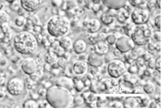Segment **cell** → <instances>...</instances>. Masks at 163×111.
Returning <instances> with one entry per match:
<instances>
[{
  "instance_id": "6da1fadb",
  "label": "cell",
  "mask_w": 163,
  "mask_h": 111,
  "mask_svg": "<svg viewBox=\"0 0 163 111\" xmlns=\"http://www.w3.org/2000/svg\"><path fill=\"white\" fill-rule=\"evenodd\" d=\"M46 96L48 103L56 108H69L73 101V97L69 89L57 86L47 90Z\"/></svg>"
},
{
  "instance_id": "7a4b0ae2",
  "label": "cell",
  "mask_w": 163,
  "mask_h": 111,
  "mask_svg": "<svg viewBox=\"0 0 163 111\" xmlns=\"http://www.w3.org/2000/svg\"><path fill=\"white\" fill-rule=\"evenodd\" d=\"M15 49L19 53L29 55L33 53L38 44L35 37L28 32H21L15 35L14 39Z\"/></svg>"
},
{
  "instance_id": "3957f363",
  "label": "cell",
  "mask_w": 163,
  "mask_h": 111,
  "mask_svg": "<svg viewBox=\"0 0 163 111\" xmlns=\"http://www.w3.org/2000/svg\"><path fill=\"white\" fill-rule=\"evenodd\" d=\"M71 24L67 18L60 16L51 17L47 24V30L52 36L61 38L66 35L70 30Z\"/></svg>"
},
{
  "instance_id": "277c9868",
  "label": "cell",
  "mask_w": 163,
  "mask_h": 111,
  "mask_svg": "<svg viewBox=\"0 0 163 111\" xmlns=\"http://www.w3.org/2000/svg\"><path fill=\"white\" fill-rule=\"evenodd\" d=\"M107 67V73L111 78H119L127 71V67L125 63L118 58L108 62Z\"/></svg>"
},
{
  "instance_id": "5b68a950",
  "label": "cell",
  "mask_w": 163,
  "mask_h": 111,
  "mask_svg": "<svg viewBox=\"0 0 163 111\" xmlns=\"http://www.w3.org/2000/svg\"><path fill=\"white\" fill-rule=\"evenodd\" d=\"M24 88L23 80L18 77H14L11 79L7 83L8 91L13 96H18L22 94Z\"/></svg>"
},
{
  "instance_id": "8992f818",
  "label": "cell",
  "mask_w": 163,
  "mask_h": 111,
  "mask_svg": "<svg viewBox=\"0 0 163 111\" xmlns=\"http://www.w3.org/2000/svg\"><path fill=\"white\" fill-rule=\"evenodd\" d=\"M115 47L122 53L129 52L135 46L130 37L127 35H123L117 38L115 44Z\"/></svg>"
},
{
  "instance_id": "52a82bcc",
  "label": "cell",
  "mask_w": 163,
  "mask_h": 111,
  "mask_svg": "<svg viewBox=\"0 0 163 111\" xmlns=\"http://www.w3.org/2000/svg\"><path fill=\"white\" fill-rule=\"evenodd\" d=\"M149 17L148 10L139 8L134 9L131 14L133 22L137 25H143L148 22Z\"/></svg>"
},
{
  "instance_id": "ba28073f",
  "label": "cell",
  "mask_w": 163,
  "mask_h": 111,
  "mask_svg": "<svg viewBox=\"0 0 163 111\" xmlns=\"http://www.w3.org/2000/svg\"><path fill=\"white\" fill-rule=\"evenodd\" d=\"M130 38L135 45L140 46H143L146 45L151 39L147 38L144 36L143 26L136 27L131 34Z\"/></svg>"
},
{
  "instance_id": "9c48e42d",
  "label": "cell",
  "mask_w": 163,
  "mask_h": 111,
  "mask_svg": "<svg viewBox=\"0 0 163 111\" xmlns=\"http://www.w3.org/2000/svg\"><path fill=\"white\" fill-rule=\"evenodd\" d=\"M84 28L88 33H96L101 28V23L99 19L92 18L86 20L83 23Z\"/></svg>"
},
{
  "instance_id": "30bf717a",
  "label": "cell",
  "mask_w": 163,
  "mask_h": 111,
  "mask_svg": "<svg viewBox=\"0 0 163 111\" xmlns=\"http://www.w3.org/2000/svg\"><path fill=\"white\" fill-rule=\"evenodd\" d=\"M22 70L26 74H34L37 69V64L32 58H28L24 59L21 65Z\"/></svg>"
},
{
  "instance_id": "8fae6325",
  "label": "cell",
  "mask_w": 163,
  "mask_h": 111,
  "mask_svg": "<svg viewBox=\"0 0 163 111\" xmlns=\"http://www.w3.org/2000/svg\"><path fill=\"white\" fill-rule=\"evenodd\" d=\"M20 3L21 8L25 11L33 12L40 6L42 0H20Z\"/></svg>"
},
{
  "instance_id": "7c38bea8",
  "label": "cell",
  "mask_w": 163,
  "mask_h": 111,
  "mask_svg": "<svg viewBox=\"0 0 163 111\" xmlns=\"http://www.w3.org/2000/svg\"><path fill=\"white\" fill-rule=\"evenodd\" d=\"M119 88L120 94H132L135 87L131 82L125 80L122 77L118 80Z\"/></svg>"
},
{
  "instance_id": "4fadbf2b",
  "label": "cell",
  "mask_w": 163,
  "mask_h": 111,
  "mask_svg": "<svg viewBox=\"0 0 163 111\" xmlns=\"http://www.w3.org/2000/svg\"><path fill=\"white\" fill-rule=\"evenodd\" d=\"M127 0H102V4L109 9L115 10L122 8Z\"/></svg>"
},
{
  "instance_id": "5bb4252c",
  "label": "cell",
  "mask_w": 163,
  "mask_h": 111,
  "mask_svg": "<svg viewBox=\"0 0 163 111\" xmlns=\"http://www.w3.org/2000/svg\"><path fill=\"white\" fill-rule=\"evenodd\" d=\"M88 70L87 63L82 61H78L73 63L72 70L75 74L82 76L86 74Z\"/></svg>"
},
{
  "instance_id": "9a60e30c",
  "label": "cell",
  "mask_w": 163,
  "mask_h": 111,
  "mask_svg": "<svg viewBox=\"0 0 163 111\" xmlns=\"http://www.w3.org/2000/svg\"><path fill=\"white\" fill-rule=\"evenodd\" d=\"M88 62L91 67L98 68L104 63V56L98 55L93 52L89 55Z\"/></svg>"
},
{
  "instance_id": "2e32d148",
  "label": "cell",
  "mask_w": 163,
  "mask_h": 111,
  "mask_svg": "<svg viewBox=\"0 0 163 111\" xmlns=\"http://www.w3.org/2000/svg\"><path fill=\"white\" fill-rule=\"evenodd\" d=\"M72 47L76 54H82L85 52L87 49V43L85 40L78 39L73 43Z\"/></svg>"
},
{
  "instance_id": "e0dca14e",
  "label": "cell",
  "mask_w": 163,
  "mask_h": 111,
  "mask_svg": "<svg viewBox=\"0 0 163 111\" xmlns=\"http://www.w3.org/2000/svg\"><path fill=\"white\" fill-rule=\"evenodd\" d=\"M93 46L94 52L101 56H104L110 51L109 45L106 42L100 41Z\"/></svg>"
},
{
  "instance_id": "ac0fdd59",
  "label": "cell",
  "mask_w": 163,
  "mask_h": 111,
  "mask_svg": "<svg viewBox=\"0 0 163 111\" xmlns=\"http://www.w3.org/2000/svg\"><path fill=\"white\" fill-rule=\"evenodd\" d=\"M57 86H60L69 89L72 88L73 82L71 79L65 76L60 77L57 79L56 82Z\"/></svg>"
},
{
  "instance_id": "d6986e66",
  "label": "cell",
  "mask_w": 163,
  "mask_h": 111,
  "mask_svg": "<svg viewBox=\"0 0 163 111\" xmlns=\"http://www.w3.org/2000/svg\"><path fill=\"white\" fill-rule=\"evenodd\" d=\"M116 14L110 12L103 13L101 16V22L104 24L109 25L112 24L114 22V17Z\"/></svg>"
},
{
  "instance_id": "ffe728a7",
  "label": "cell",
  "mask_w": 163,
  "mask_h": 111,
  "mask_svg": "<svg viewBox=\"0 0 163 111\" xmlns=\"http://www.w3.org/2000/svg\"><path fill=\"white\" fill-rule=\"evenodd\" d=\"M119 11L117 13L116 17L118 22L122 24H125L130 17L129 13L123 8L119 10Z\"/></svg>"
},
{
  "instance_id": "44dd1931",
  "label": "cell",
  "mask_w": 163,
  "mask_h": 111,
  "mask_svg": "<svg viewBox=\"0 0 163 111\" xmlns=\"http://www.w3.org/2000/svg\"><path fill=\"white\" fill-rule=\"evenodd\" d=\"M123 104L124 108H134L140 107V106L138 103L135 98L134 97H127L125 98Z\"/></svg>"
},
{
  "instance_id": "7402d4cb",
  "label": "cell",
  "mask_w": 163,
  "mask_h": 111,
  "mask_svg": "<svg viewBox=\"0 0 163 111\" xmlns=\"http://www.w3.org/2000/svg\"><path fill=\"white\" fill-rule=\"evenodd\" d=\"M59 44L63 50H67L70 49L72 47L73 43L69 37H65L61 39Z\"/></svg>"
},
{
  "instance_id": "603a6c76",
  "label": "cell",
  "mask_w": 163,
  "mask_h": 111,
  "mask_svg": "<svg viewBox=\"0 0 163 111\" xmlns=\"http://www.w3.org/2000/svg\"><path fill=\"white\" fill-rule=\"evenodd\" d=\"M143 88L144 93L147 94H152L155 92V86L152 81L145 83Z\"/></svg>"
},
{
  "instance_id": "cb8c5ba5",
  "label": "cell",
  "mask_w": 163,
  "mask_h": 111,
  "mask_svg": "<svg viewBox=\"0 0 163 111\" xmlns=\"http://www.w3.org/2000/svg\"><path fill=\"white\" fill-rule=\"evenodd\" d=\"M44 58L45 61L47 63L52 64L56 62L57 59V56L54 52L49 51L46 53Z\"/></svg>"
},
{
  "instance_id": "d4e9b609",
  "label": "cell",
  "mask_w": 163,
  "mask_h": 111,
  "mask_svg": "<svg viewBox=\"0 0 163 111\" xmlns=\"http://www.w3.org/2000/svg\"><path fill=\"white\" fill-rule=\"evenodd\" d=\"M109 102L107 97H97L96 102V106L98 108L108 107Z\"/></svg>"
},
{
  "instance_id": "484cf974",
  "label": "cell",
  "mask_w": 163,
  "mask_h": 111,
  "mask_svg": "<svg viewBox=\"0 0 163 111\" xmlns=\"http://www.w3.org/2000/svg\"><path fill=\"white\" fill-rule=\"evenodd\" d=\"M134 62L139 71L143 72L145 69L147 68L146 63L141 56L138 57L135 61Z\"/></svg>"
},
{
  "instance_id": "4316f807",
  "label": "cell",
  "mask_w": 163,
  "mask_h": 111,
  "mask_svg": "<svg viewBox=\"0 0 163 111\" xmlns=\"http://www.w3.org/2000/svg\"><path fill=\"white\" fill-rule=\"evenodd\" d=\"M9 20L8 14L3 11H0V26L8 23Z\"/></svg>"
},
{
  "instance_id": "83f0119b",
  "label": "cell",
  "mask_w": 163,
  "mask_h": 111,
  "mask_svg": "<svg viewBox=\"0 0 163 111\" xmlns=\"http://www.w3.org/2000/svg\"><path fill=\"white\" fill-rule=\"evenodd\" d=\"M139 70L135 62L129 65L127 68V71L131 74L136 75L138 76Z\"/></svg>"
},
{
  "instance_id": "f1b7e54d",
  "label": "cell",
  "mask_w": 163,
  "mask_h": 111,
  "mask_svg": "<svg viewBox=\"0 0 163 111\" xmlns=\"http://www.w3.org/2000/svg\"><path fill=\"white\" fill-rule=\"evenodd\" d=\"M117 38L114 34H109L107 35L106 41L109 45H113L115 44Z\"/></svg>"
},
{
  "instance_id": "f546056e",
  "label": "cell",
  "mask_w": 163,
  "mask_h": 111,
  "mask_svg": "<svg viewBox=\"0 0 163 111\" xmlns=\"http://www.w3.org/2000/svg\"><path fill=\"white\" fill-rule=\"evenodd\" d=\"M23 107L26 108H35L38 107V106L35 100H29L24 103Z\"/></svg>"
},
{
  "instance_id": "4dcf8cb0",
  "label": "cell",
  "mask_w": 163,
  "mask_h": 111,
  "mask_svg": "<svg viewBox=\"0 0 163 111\" xmlns=\"http://www.w3.org/2000/svg\"><path fill=\"white\" fill-rule=\"evenodd\" d=\"M146 0H128L130 4L133 7L138 8L145 3Z\"/></svg>"
},
{
  "instance_id": "1f68e13d",
  "label": "cell",
  "mask_w": 163,
  "mask_h": 111,
  "mask_svg": "<svg viewBox=\"0 0 163 111\" xmlns=\"http://www.w3.org/2000/svg\"><path fill=\"white\" fill-rule=\"evenodd\" d=\"M116 58H117L115 57L113 52L110 51L107 54L104 56V62L107 64L110 61Z\"/></svg>"
},
{
  "instance_id": "d6a6232c",
  "label": "cell",
  "mask_w": 163,
  "mask_h": 111,
  "mask_svg": "<svg viewBox=\"0 0 163 111\" xmlns=\"http://www.w3.org/2000/svg\"><path fill=\"white\" fill-rule=\"evenodd\" d=\"M107 63H104L101 66L98 67L99 72L104 76V78L110 77H107L109 76L107 72Z\"/></svg>"
},
{
  "instance_id": "836d02e7",
  "label": "cell",
  "mask_w": 163,
  "mask_h": 111,
  "mask_svg": "<svg viewBox=\"0 0 163 111\" xmlns=\"http://www.w3.org/2000/svg\"><path fill=\"white\" fill-rule=\"evenodd\" d=\"M56 63L58 66L61 68H64L67 65V61L64 57H60L57 59Z\"/></svg>"
},
{
  "instance_id": "e575fe53",
  "label": "cell",
  "mask_w": 163,
  "mask_h": 111,
  "mask_svg": "<svg viewBox=\"0 0 163 111\" xmlns=\"http://www.w3.org/2000/svg\"><path fill=\"white\" fill-rule=\"evenodd\" d=\"M88 41L89 44L94 45L99 41L97 35H92L89 37L88 39Z\"/></svg>"
},
{
  "instance_id": "d590c367",
  "label": "cell",
  "mask_w": 163,
  "mask_h": 111,
  "mask_svg": "<svg viewBox=\"0 0 163 111\" xmlns=\"http://www.w3.org/2000/svg\"><path fill=\"white\" fill-rule=\"evenodd\" d=\"M15 22L16 25L18 27H22L25 24L26 22V20L23 17L19 16L15 19Z\"/></svg>"
},
{
  "instance_id": "8d00e7d4",
  "label": "cell",
  "mask_w": 163,
  "mask_h": 111,
  "mask_svg": "<svg viewBox=\"0 0 163 111\" xmlns=\"http://www.w3.org/2000/svg\"><path fill=\"white\" fill-rule=\"evenodd\" d=\"M151 39L147 44L148 45L147 48H148V52L153 55V52L154 53L155 51H156L155 49V43H154V42L152 41Z\"/></svg>"
},
{
  "instance_id": "74e56055",
  "label": "cell",
  "mask_w": 163,
  "mask_h": 111,
  "mask_svg": "<svg viewBox=\"0 0 163 111\" xmlns=\"http://www.w3.org/2000/svg\"><path fill=\"white\" fill-rule=\"evenodd\" d=\"M146 6L151 11L155 10L156 8L155 2L153 0H149L146 3Z\"/></svg>"
},
{
  "instance_id": "f35d334b",
  "label": "cell",
  "mask_w": 163,
  "mask_h": 111,
  "mask_svg": "<svg viewBox=\"0 0 163 111\" xmlns=\"http://www.w3.org/2000/svg\"><path fill=\"white\" fill-rule=\"evenodd\" d=\"M141 57L146 63L153 58V55L148 52H146Z\"/></svg>"
},
{
  "instance_id": "ab89813d",
  "label": "cell",
  "mask_w": 163,
  "mask_h": 111,
  "mask_svg": "<svg viewBox=\"0 0 163 111\" xmlns=\"http://www.w3.org/2000/svg\"><path fill=\"white\" fill-rule=\"evenodd\" d=\"M154 24L155 27L159 30L161 28V16L160 14H158L154 20Z\"/></svg>"
},
{
  "instance_id": "60d3db41",
  "label": "cell",
  "mask_w": 163,
  "mask_h": 111,
  "mask_svg": "<svg viewBox=\"0 0 163 111\" xmlns=\"http://www.w3.org/2000/svg\"><path fill=\"white\" fill-rule=\"evenodd\" d=\"M109 107L111 108H123V103L121 102L115 101L109 102Z\"/></svg>"
},
{
  "instance_id": "b9f144b4",
  "label": "cell",
  "mask_w": 163,
  "mask_h": 111,
  "mask_svg": "<svg viewBox=\"0 0 163 111\" xmlns=\"http://www.w3.org/2000/svg\"><path fill=\"white\" fill-rule=\"evenodd\" d=\"M147 68L151 70H154L155 67V59L153 58L146 63Z\"/></svg>"
},
{
  "instance_id": "7bdbcfd3",
  "label": "cell",
  "mask_w": 163,
  "mask_h": 111,
  "mask_svg": "<svg viewBox=\"0 0 163 111\" xmlns=\"http://www.w3.org/2000/svg\"><path fill=\"white\" fill-rule=\"evenodd\" d=\"M144 93L143 86H135L132 92L133 94H144Z\"/></svg>"
},
{
  "instance_id": "ee69618b",
  "label": "cell",
  "mask_w": 163,
  "mask_h": 111,
  "mask_svg": "<svg viewBox=\"0 0 163 111\" xmlns=\"http://www.w3.org/2000/svg\"><path fill=\"white\" fill-rule=\"evenodd\" d=\"M143 33L146 38L149 39L151 38L152 34L150 29L143 27Z\"/></svg>"
},
{
  "instance_id": "f6af8a7d",
  "label": "cell",
  "mask_w": 163,
  "mask_h": 111,
  "mask_svg": "<svg viewBox=\"0 0 163 111\" xmlns=\"http://www.w3.org/2000/svg\"><path fill=\"white\" fill-rule=\"evenodd\" d=\"M104 76L102 74L98 72L96 75L94 76V78L95 81L97 82H101L104 78Z\"/></svg>"
},
{
  "instance_id": "bcb514c9",
  "label": "cell",
  "mask_w": 163,
  "mask_h": 111,
  "mask_svg": "<svg viewBox=\"0 0 163 111\" xmlns=\"http://www.w3.org/2000/svg\"><path fill=\"white\" fill-rule=\"evenodd\" d=\"M153 38L156 41H161V34L160 30L156 31L153 34Z\"/></svg>"
},
{
  "instance_id": "7dc6e473",
  "label": "cell",
  "mask_w": 163,
  "mask_h": 111,
  "mask_svg": "<svg viewBox=\"0 0 163 111\" xmlns=\"http://www.w3.org/2000/svg\"><path fill=\"white\" fill-rule=\"evenodd\" d=\"M113 54L115 57L119 59L123 55V53L116 48H115L113 52Z\"/></svg>"
},
{
  "instance_id": "c3c4849f",
  "label": "cell",
  "mask_w": 163,
  "mask_h": 111,
  "mask_svg": "<svg viewBox=\"0 0 163 111\" xmlns=\"http://www.w3.org/2000/svg\"><path fill=\"white\" fill-rule=\"evenodd\" d=\"M161 77V73L156 70L154 69L152 71L151 77L153 79H156Z\"/></svg>"
},
{
  "instance_id": "681fc988",
  "label": "cell",
  "mask_w": 163,
  "mask_h": 111,
  "mask_svg": "<svg viewBox=\"0 0 163 111\" xmlns=\"http://www.w3.org/2000/svg\"><path fill=\"white\" fill-rule=\"evenodd\" d=\"M97 35L99 41H102L106 42V39L107 36L106 34L102 32L98 34Z\"/></svg>"
},
{
  "instance_id": "f907efd6",
  "label": "cell",
  "mask_w": 163,
  "mask_h": 111,
  "mask_svg": "<svg viewBox=\"0 0 163 111\" xmlns=\"http://www.w3.org/2000/svg\"><path fill=\"white\" fill-rule=\"evenodd\" d=\"M111 83L113 87L119 86V78H111Z\"/></svg>"
},
{
  "instance_id": "816d5d0a",
  "label": "cell",
  "mask_w": 163,
  "mask_h": 111,
  "mask_svg": "<svg viewBox=\"0 0 163 111\" xmlns=\"http://www.w3.org/2000/svg\"><path fill=\"white\" fill-rule=\"evenodd\" d=\"M101 4H94V6L93 7L94 12L98 13L102 9V6L101 5Z\"/></svg>"
},
{
  "instance_id": "f5cc1de1",
  "label": "cell",
  "mask_w": 163,
  "mask_h": 111,
  "mask_svg": "<svg viewBox=\"0 0 163 111\" xmlns=\"http://www.w3.org/2000/svg\"><path fill=\"white\" fill-rule=\"evenodd\" d=\"M143 74L145 76L151 77L152 72H151L149 68H146L143 71Z\"/></svg>"
},
{
  "instance_id": "db71d44e",
  "label": "cell",
  "mask_w": 163,
  "mask_h": 111,
  "mask_svg": "<svg viewBox=\"0 0 163 111\" xmlns=\"http://www.w3.org/2000/svg\"><path fill=\"white\" fill-rule=\"evenodd\" d=\"M153 98L157 103H161V94L156 93L154 95Z\"/></svg>"
},
{
  "instance_id": "11a10c76",
  "label": "cell",
  "mask_w": 163,
  "mask_h": 111,
  "mask_svg": "<svg viewBox=\"0 0 163 111\" xmlns=\"http://www.w3.org/2000/svg\"><path fill=\"white\" fill-rule=\"evenodd\" d=\"M134 27V25L131 23H128L125 26V29L127 32H129L132 31Z\"/></svg>"
},
{
  "instance_id": "9f6ffc18",
  "label": "cell",
  "mask_w": 163,
  "mask_h": 111,
  "mask_svg": "<svg viewBox=\"0 0 163 111\" xmlns=\"http://www.w3.org/2000/svg\"><path fill=\"white\" fill-rule=\"evenodd\" d=\"M123 8L130 14L132 13L133 10L132 6L130 4L128 5L126 4Z\"/></svg>"
},
{
  "instance_id": "6f0895ef",
  "label": "cell",
  "mask_w": 163,
  "mask_h": 111,
  "mask_svg": "<svg viewBox=\"0 0 163 111\" xmlns=\"http://www.w3.org/2000/svg\"><path fill=\"white\" fill-rule=\"evenodd\" d=\"M157 103L155 100H153L149 102L148 106L150 108H157Z\"/></svg>"
},
{
  "instance_id": "680465c9",
  "label": "cell",
  "mask_w": 163,
  "mask_h": 111,
  "mask_svg": "<svg viewBox=\"0 0 163 111\" xmlns=\"http://www.w3.org/2000/svg\"><path fill=\"white\" fill-rule=\"evenodd\" d=\"M155 51L160 52L161 50V41H156L155 43Z\"/></svg>"
},
{
  "instance_id": "91938a15",
  "label": "cell",
  "mask_w": 163,
  "mask_h": 111,
  "mask_svg": "<svg viewBox=\"0 0 163 111\" xmlns=\"http://www.w3.org/2000/svg\"><path fill=\"white\" fill-rule=\"evenodd\" d=\"M161 56H160L157 58L155 59V67H161Z\"/></svg>"
},
{
  "instance_id": "94428289",
  "label": "cell",
  "mask_w": 163,
  "mask_h": 111,
  "mask_svg": "<svg viewBox=\"0 0 163 111\" xmlns=\"http://www.w3.org/2000/svg\"><path fill=\"white\" fill-rule=\"evenodd\" d=\"M47 91L44 89H41L38 91V94L40 96L44 97L46 96L47 93Z\"/></svg>"
},
{
  "instance_id": "6125c7cd",
  "label": "cell",
  "mask_w": 163,
  "mask_h": 111,
  "mask_svg": "<svg viewBox=\"0 0 163 111\" xmlns=\"http://www.w3.org/2000/svg\"><path fill=\"white\" fill-rule=\"evenodd\" d=\"M110 31V29L108 27H104L102 29V32L104 33L105 34H107Z\"/></svg>"
},
{
  "instance_id": "be15d7a7",
  "label": "cell",
  "mask_w": 163,
  "mask_h": 111,
  "mask_svg": "<svg viewBox=\"0 0 163 111\" xmlns=\"http://www.w3.org/2000/svg\"><path fill=\"white\" fill-rule=\"evenodd\" d=\"M161 0H156L155 2L156 7L160 9L161 8Z\"/></svg>"
},
{
  "instance_id": "e7e4bbea",
  "label": "cell",
  "mask_w": 163,
  "mask_h": 111,
  "mask_svg": "<svg viewBox=\"0 0 163 111\" xmlns=\"http://www.w3.org/2000/svg\"><path fill=\"white\" fill-rule=\"evenodd\" d=\"M4 6V0H0V11L3 8Z\"/></svg>"
},
{
  "instance_id": "03108f58",
  "label": "cell",
  "mask_w": 163,
  "mask_h": 111,
  "mask_svg": "<svg viewBox=\"0 0 163 111\" xmlns=\"http://www.w3.org/2000/svg\"><path fill=\"white\" fill-rule=\"evenodd\" d=\"M92 1L94 4H100L102 3V0H92Z\"/></svg>"
},
{
  "instance_id": "003e7915",
  "label": "cell",
  "mask_w": 163,
  "mask_h": 111,
  "mask_svg": "<svg viewBox=\"0 0 163 111\" xmlns=\"http://www.w3.org/2000/svg\"><path fill=\"white\" fill-rule=\"evenodd\" d=\"M155 70L158 71L160 73H161V67H155Z\"/></svg>"
}]
</instances>
